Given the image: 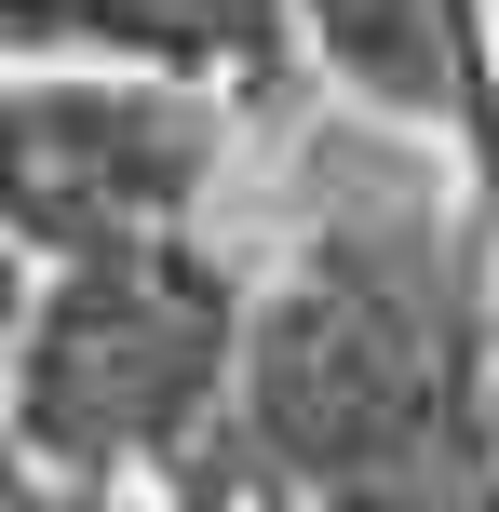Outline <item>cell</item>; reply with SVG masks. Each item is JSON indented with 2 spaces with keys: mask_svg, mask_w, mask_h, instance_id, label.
Instances as JSON below:
<instances>
[{
  "mask_svg": "<svg viewBox=\"0 0 499 512\" xmlns=\"http://www.w3.org/2000/svg\"><path fill=\"white\" fill-rule=\"evenodd\" d=\"M27 297H41V256L0 230V364H14V337H27Z\"/></svg>",
  "mask_w": 499,
  "mask_h": 512,
  "instance_id": "cell-3",
  "label": "cell"
},
{
  "mask_svg": "<svg viewBox=\"0 0 499 512\" xmlns=\"http://www.w3.org/2000/svg\"><path fill=\"white\" fill-rule=\"evenodd\" d=\"M230 283L189 243H135V256H81L27 297L14 337V432L68 472H122L162 459L176 432H203L216 378H230Z\"/></svg>",
  "mask_w": 499,
  "mask_h": 512,
  "instance_id": "cell-2",
  "label": "cell"
},
{
  "mask_svg": "<svg viewBox=\"0 0 499 512\" xmlns=\"http://www.w3.org/2000/svg\"><path fill=\"white\" fill-rule=\"evenodd\" d=\"M216 149H230V122L176 68H122V54H14L0 68V230L41 270L189 243Z\"/></svg>",
  "mask_w": 499,
  "mask_h": 512,
  "instance_id": "cell-1",
  "label": "cell"
}]
</instances>
